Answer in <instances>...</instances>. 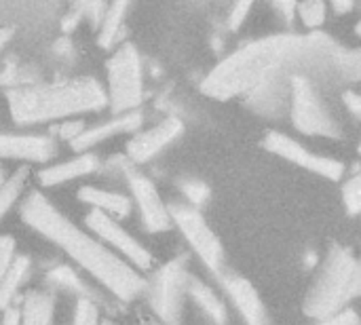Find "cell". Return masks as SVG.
Masks as SVG:
<instances>
[{"instance_id":"6da1fadb","label":"cell","mask_w":361,"mask_h":325,"mask_svg":"<svg viewBox=\"0 0 361 325\" xmlns=\"http://www.w3.org/2000/svg\"><path fill=\"white\" fill-rule=\"evenodd\" d=\"M341 53L343 47L322 32L267 36L222 59L203 78L201 91L212 99L226 102L247 97L262 82L279 76H336Z\"/></svg>"},{"instance_id":"7a4b0ae2","label":"cell","mask_w":361,"mask_h":325,"mask_svg":"<svg viewBox=\"0 0 361 325\" xmlns=\"http://www.w3.org/2000/svg\"><path fill=\"white\" fill-rule=\"evenodd\" d=\"M21 220L38 235L55 243L70 260L99 281L114 298L131 302L146 294L148 281L99 239L78 228L42 192L32 190L21 203Z\"/></svg>"},{"instance_id":"3957f363","label":"cell","mask_w":361,"mask_h":325,"mask_svg":"<svg viewBox=\"0 0 361 325\" xmlns=\"http://www.w3.org/2000/svg\"><path fill=\"white\" fill-rule=\"evenodd\" d=\"M11 118L17 125H38L95 112L108 106L106 89L91 76L57 82L21 85L6 95Z\"/></svg>"},{"instance_id":"277c9868","label":"cell","mask_w":361,"mask_h":325,"mask_svg":"<svg viewBox=\"0 0 361 325\" xmlns=\"http://www.w3.org/2000/svg\"><path fill=\"white\" fill-rule=\"evenodd\" d=\"M355 252L351 247L332 245L324 258L319 273L307 292L305 315L324 321L334 313L343 311L353 298V279H355Z\"/></svg>"},{"instance_id":"5b68a950","label":"cell","mask_w":361,"mask_h":325,"mask_svg":"<svg viewBox=\"0 0 361 325\" xmlns=\"http://www.w3.org/2000/svg\"><path fill=\"white\" fill-rule=\"evenodd\" d=\"M290 114L294 127L313 137L338 140L343 137L341 123L315 89V82L309 74H294L290 89Z\"/></svg>"},{"instance_id":"8992f818","label":"cell","mask_w":361,"mask_h":325,"mask_svg":"<svg viewBox=\"0 0 361 325\" xmlns=\"http://www.w3.org/2000/svg\"><path fill=\"white\" fill-rule=\"evenodd\" d=\"M108 74V106L116 112H131L144 99V72L142 57L133 44H123L106 63Z\"/></svg>"},{"instance_id":"52a82bcc","label":"cell","mask_w":361,"mask_h":325,"mask_svg":"<svg viewBox=\"0 0 361 325\" xmlns=\"http://www.w3.org/2000/svg\"><path fill=\"white\" fill-rule=\"evenodd\" d=\"M192 275L188 273L186 258H173L163 264L152 281H148V302L154 315L163 321V325H182L184 302L188 296Z\"/></svg>"},{"instance_id":"ba28073f","label":"cell","mask_w":361,"mask_h":325,"mask_svg":"<svg viewBox=\"0 0 361 325\" xmlns=\"http://www.w3.org/2000/svg\"><path fill=\"white\" fill-rule=\"evenodd\" d=\"M169 214L173 224L180 228L186 243L190 245V250L199 256V260L207 266V271L220 277L226 271L224 247L216 237V233L212 231V226L207 224V220L203 218V214L197 207L182 205V203L169 205Z\"/></svg>"},{"instance_id":"9c48e42d","label":"cell","mask_w":361,"mask_h":325,"mask_svg":"<svg viewBox=\"0 0 361 325\" xmlns=\"http://www.w3.org/2000/svg\"><path fill=\"white\" fill-rule=\"evenodd\" d=\"M63 0H0V27L44 34L61 19Z\"/></svg>"},{"instance_id":"30bf717a","label":"cell","mask_w":361,"mask_h":325,"mask_svg":"<svg viewBox=\"0 0 361 325\" xmlns=\"http://www.w3.org/2000/svg\"><path fill=\"white\" fill-rule=\"evenodd\" d=\"M264 146L269 152L307 169V171H313L322 178H328L332 182H338L345 173V165L332 157H324V154H317L309 148H305L300 142H296L294 137L281 133V131H271L267 133L264 137Z\"/></svg>"},{"instance_id":"8fae6325","label":"cell","mask_w":361,"mask_h":325,"mask_svg":"<svg viewBox=\"0 0 361 325\" xmlns=\"http://www.w3.org/2000/svg\"><path fill=\"white\" fill-rule=\"evenodd\" d=\"M87 226L106 245H110L114 252H118L121 256H125L129 260V264H133L135 269L148 271L154 264L152 254L135 237H131L112 216H108V214H104L99 209H91L89 216H87Z\"/></svg>"},{"instance_id":"7c38bea8","label":"cell","mask_w":361,"mask_h":325,"mask_svg":"<svg viewBox=\"0 0 361 325\" xmlns=\"http://www.w3.org/2000/svg\"><path fill=\"white\" fill-rule=\"evenodd\" d=\"M125 176H127L129 190L133 195V201L137 205V211L142 216V224L146 226V231L148 233L169 231L173 220H171L169 207L163 203V199H161L157 186L152 184V180H148L144 173L135 171L131 161L125 167Z\"/></svg>"},{"instance_id":"4fadbf2b","label":"cell","mask_w":361,"mask_h":325,"mask_svg":"<svg viewBox=\"0 0 361 325\" xmlns=\"http://www.w3.org/2000/svg\"><path fill=\"white\" fill-rule=\"evenodd\" d=\"M184 133V123L178 116H167L154 127L135 133L127 144V157L131 163H146L165 150Z\"/></svg>"},{"instance_id":"5bb4252c","label":"cell","mask_w":361,"mask_h":325,"mask_svg":"<svg viewBox=\"0 0 361 325\" xmlns=\"http://www.w3.org/2000/svg\"><path fill=\"white\" fill-rule=\"evenodd\" d=\"M218 279L222 281L226 296L231 298L233 307L237 309V313L241 315L245 325H271L267 307H264L258 290L252 286V281H247L245 277H241L237 273H228V271H224Z\"/></svg>"},{"instance_id":"9a60e30c","label":"cell","mask_w":361,"mask_h":325,"mask_svg":"<svg viewBox=\"0 0 361 325\" xmlns=\"http://www.w3.org/2000/svg\"><path fill=\"white\" fill-rule=\"evenodd\" d=\"M55 142L47 135H19L0 133V159L47 163L55 157Z\"/></svg>"},{"instance_id":"2e32d148","label":"cell","mask_w":361,"mask_h":325,"mask_svg":"<svg viewBox=\"0 0 361 325\" xmlns=\"http://www.w3.org/2000/svg\"><path fill=\"white\" fill-rule=\"evenodd\" d=\"M290 89H292V76L271 78L247 95V106L260 116H269V118L281 116L290 106Z\"/></svg>"},{"instance_id":"e0dca14e","label":"cell","mask_w":361,"mask_h":325,"mask_svg":"<svg viewBox=\"0 0 361 325\" xmlns=\"http://www.w3.org/2000/svg\"><path fill=\"white\" fill-rule=\"evenodd\" d=\"M144 123V116L142 112L137 110H131V112H123L118 114L116 118L112 121H106L102 125H95L91 129H85L74 142H72V148L76 152H87L91 150L93 146L110 140V137H116V135H123V133H135Z\"/></svg>"},{"instance_id":"ac0fdd59","label":"cell","mask_w":361,"mask_h":325,"mask_svg":"<svg viewBox=\"0 0 361 325\" xmlns=\"http://www.w3.org/2000/svg\"><path fill=\"white\" fill-rule=\"evenodd\" d=\"M97 167H99V159L93 152H80L78 157H74L70 161L55 163V165H49V167L40 169L36 173V178H38L40 186L51 188V186H59V184L85 178V176L93 173Z\"/></svg>"},{"instance_id":"d6986e66","label":"cell","mask_w":361,"mask_h":325,"mask_svg":"<svg viewBox=\"0 0 361 325\" xmlns=\"http://www.w3.org/2000/svg\"><path fill=\"white\" fill-rule=\"evenodd\" d=\"M78 199L87 205H91L93 209H99L112 218H127L131 211V201L129 197L121 195V192H112V190H104V188H95V186H82L78 190Z\"/></svg>"},{"instance_id":"ffe728a7","label":"cell","mask_w":361,"mask_h":325,"mask_svg":"<svg viewBox=\"0 0 361 325\" xmlns=\"http://www.w3.org/2000/svg\"><path fill=\"white\" fill-rule=\"evenodd\" d=\"M55 298L49 292L34 290L25 294L19 309V325H53Z\"/></svg>"},{"instance_id":"44dd1931","label":"cell","mask_w":361,"mask_h":325,"mask_svg":"<svg viewBox=\"0 0 361 325\" xmlns=\"http://www.w3.org/2000/svg\"><path fill=\"white\" fill-rule=\"evenodd\" d=\"M188 296L195 300V305L207 315V319L214 325H226L228 324V313H226V305L224 300L201 279L192 277L190 279V288H188Z\"/></svg>"},{"instance_id":"7402d4cb","label":"cell","mask_w":361,"mask_h":325,"mask_svg":"<svg viewBox=\"0 0 361 325\" xmlns=\"http://www.w3.org/2000/svg\"><path fill=\"white\" fill-rule=\"evenodd\" d=\"M30 271H32L30 256H25V254L15 256L11 269H8V271L4 273V277L0 279V311L11 309V302L15 300L19 288L25 283Z\"/></svg>"},{"instance_id":"603a6c76","label":"cell","mask_w":361,"mask_h":325,"mask_svg":"<svg viewBox=\"0 0 361 325\" xmlns=\"http://www.w3.org/2000/svg\"><path fill=\"white\" fill-rule=\"evenodd\" d=\"M131 2H133V0H110V4H108V8H106L104 23H102V27H99V32H97V44H99L102 49H110V47L118 40Z\"/></svg>"},{"instance_id":"cb8c5ba5","label":"cell","mask_w":361,"mask_h":325,"mask_svg":"<svg viewBox=\"0 0 361 325\" xmlns=\"http://www.w3.org/2000/svg\"><path fill=\"white\" fill-rule=\"evenodd\" d=\"M30 171L27 167H19L11 178H6V182L0 188V220L11 211V207L17 203V199L21 197L25 184H27Z\"/></svg>"},{"instance_id":"d4e9b609","label":"cell","mask_w":361,"mask_h":325,"mask_svg":"<svg viewBox=\"0 0 361 325\" xmlns=\"http://www.w3.org/2000/svg\"><path fill=\"white\" fill-rule=\"evenodd\" d=\"M47 281H49L51 286H55V288H61V290H68V292L78 294V298H80V296L91 298L87 286H85V283L80 281V277H78L70 266H66V264L53 266V269L47 273Z\"/></svg>"},{"instance_id":"484cf974","label":"cell","mask_w":361,"mask_h":325,"mask_svg":"<svg viewBox=\"0 0 361 325\" xmlns=\"http://www.w3.org/2000/svg\"><path fill=\"white\" fill-rule=\"evenodd\" d=\"M298 17L305 23V27L315 32L326 21V0H300L298 2Z\"/></svg>"},{"instance_id":"4316f807","label":"cell","mask_w":361,"mask_h":325,"mask_svg":"<svg viewBox=\"0 0 361 325\" xmlns=\"http://www.w3.org/2000/svg\"><path fill=\"white\" fill-rule=\"evenodd\" d=\"M336 78L361 82V49H355V51L343 49L336 61Z\"/></svg>"},{"instance_id":"83f0119b","label":"cell","mask_w":361,"mask_h":325,"mask_svg":"<svg viewBox=\"0 0 361 325\" xmlns=\"http://www.w3.org/2000/svg\"><path fill=\"white\" fill-rule=\"evenodd\" d=\"M180 192L186 197V201L192 207H201L203 203H207V199L212 195L207 182L197 180V178H184V180H180Z\"/></svg>"},{"instance_id":"f1b7e54d","label":"cell","mask_w":361,"mask_h":325,"mask_svg":"<svg viewBox=\"0 0 361 325\" xmlns=\"http://www.w3.org/2000/svg\"><path fill=\"white\" fill-rule=\"evenodd\" d=\"M72 6L80 11L82 19H87L91 23V27L99 30L106 17V8L108 4L104 0H72Z\"/></svg>"},{"instance_id":"f546056e","label":"cell","mask_w":361,"mask_h":325,"mask_svg":"<svg viewBox=\"0 0 361 325\" xmlns=\"http://www.w3.org/2000/svg\"><path fill=\"white\" fill-rule=\"evenodd\" d=\"M99 309L93 302V298L80 296L74 305V317H72V325H99Z\"/></svg>"},{"instance_id":"4dcf8cb0","label":"cell","mask_w":361,"mask_h":325,"mask_svg":"<svg viewBox=\"0 0 361 325\" xmlns=\"http://www.w3.org/2000/svg\"><path fill=\"white\" fill-rule=\"evenodd\" d=\"M343 203L351 216L361 214V171L349 178L343 186Z\"/></svg>"},{"instance_id":"1f68e13d","label":"cell","mask_w":361,"mask_h":325,"mask_svg":"<svg viewBox=\"0 0 361 325\" xmlns=\"http://www.w3.org/2000/svg\"><path fill=\"white\" fill-rule=\"evenodd\" d=\"M15 256H17V241H15V237L0 235V279L11 269Z\"/></svg>"},{"instance_id":"d6a6232c","label":"cell","mask_w":361,"mask_h":325,"mask_svg":"<svg viewBox=\"0 0 361 325\" xmlns=\"http://www.w3.org/2000/svg\"><path fill=\"white\" fill-rule=\"evenodd\" d=\"M254 4H256V0H235L233 8L228 13V27L231 30H239L245 23V19L250 17Z\"/></svg>"},{"instance_id":"836d02e7","label":"cell","mask_w":361,"mask_h":325,"mask_svg":"<svg viewBox=\"0 0 361 325\" xmlns=\"http://www.w3.org/2000/svg\"><path fill=\"white\" fill-rule=\"evenodd\" d=\"M317 325H361V319L353 309L345 307L343 311L334 313L332 317H328L324 321H317Z\"/></svg>"},{"instance_id":"e575fe53","label":"cell","mask_w":361,"mask_h":325,"mask_svg":"<svg viewBox=\"0 0 361 325\" xmlns=\"http://www.w3.org/2000/svg\"><path fill=\"white\" fill-rule=\"evenodd\" d=\"M269 2L283 17V21H292L294 15H298V2L300 0H269Z\"/></svg>"},{"instance_id":"d590c367","label":"cell","mask_w":361,"mask_h":325,"mask_svg":"<svg viewBox=\"0 0 361 325\" xmlns=\"http://www.w3.org/2000/svg\"><path fill=\"white\" fill-rule=\"evenodd\" d=\"M85 129H87V127H85L82 121H68V123H63V125L59 127V137H61V140H68V142L72 144Z\"/></svg>"},{"instance_id":"8d00e7d4","label":"cell","mask_w":361,"mask_h":325,"mask_svg":"<svg viewBox=\"0 0 361 325\" xmlns=\"http://www.w3.org/2000/svg\"><path fill=\"white\" fill-rule=\"evenodd\" d=\"M345 106L349 108V112H351L353 116L361 118V93L347 91V93H345Z\"/></svg>"},{"instance_id":"74e56055","label":"cell","mask_w":361,"mask_h":325,"mask_svg":"<svg viewBox=\"0 0 361 325\" xmlns=\"http://www.w3.org/2000/svg\"><path fill=\"white\" fill-rule=\"evenodd\" d=\"M353 298H361V254L355 260V279H353Z\"/></svg>"},{"instance_id":"f35d334b","label":"cell","mask_w":361,"mask_h":325,"mask_svg":"<svg viewBox=\"0 0 361 325\" xmlns=\"http://www.w3.org/2000/svg\"><path fill=\"white\" fill-rule=\"evenodd\" d=\"M330 4H332V8L336 11V13H349L351 8H353V4H355V0H330Z\"/></svg>"},{"instance_id":"ab89813d","label":"cell","mask_w":361,"mask_h":325,"mask_svg":"<svg viewBox=\"0 0 361 325\" xmlns=\"http://www.w3.org/2000/svg\"><path fill=\"white\" fill-rule=\"evenodd\" d=\"M0 325H19V311L17 309H6Z\"/></svg>"},{"instance_id":"60d3db41","label":"cell","mask_w":361,"mask_h":325,"mask_svg":"<svg viewBox=\"0 0 361 325\" xmlns=\"http://www.w3.org/2000/svg\"><path fill=\"white\" fill-rule=\"evenodd\" d=\"M13 36H15V32H11V30H6V27H0V53H2L4 47L11 42Z\"/></svg>"},{"instance_id":"b9f144b4","label":"cell","mask_w":361,"mask_h":325,"mask_svg":"<svg viewBox=\"0 0 361 325\" xmlns=\"http://www.w3.org/2000/svg\"><path fill=\"white\" fill-rule=\"evenodd\" d=\"M355 34H357V36H360V38H361V19H360V21H357V25H355Z\"/></svg>"},{"instance_id":"7bdbcfd3","label":"cell","mask_w":361,"mask_h":325,"mask_svg":"<svg viewBox=\"0 0 361 325\" xmlns=\"http://www.w3.org/2000/svg\"><path fill=\"white\" fill-rule=\"evenodd\" d=\"M99 325H116V324H114L112 319H102V324Z\"/></svg>"},{"instance_id":"ee69618b","label":"cell","mask_w":361,"mask_h":325,"mask_svg":"<svg viewBox=\"0 0 361 325\" xmlns=\"http://www.w3.org/2000/svg\"><path fill=\"white\" fill-rule=\"evenodd\" d=\"M357 152L361 154V137H360V144H357Z\"/></svg>"},{"instance_id":"f6af8a7d","label":"cell","mask_w":361,"mask_h":325,"mask_svg":"<svg viewBox=\"0 0 361 325\" xmlns=\"http://www.w3.org/2000/svg\"><path fill=\"white\" fill-rule=\"evenodd\" d=\"M4 182H6V180H2V178H0V188H2V184H4Z\"/></svg>"}]
</instances>
